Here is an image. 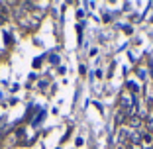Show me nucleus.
Listing matches in <instances>:
<instances>
[{
	"instance_id": "nucleus-1",
	"label": "nucleus",
	"mask_w": 153,
	"mask_h": 149,
	"mask_svg": "<svg viewBox=\"0 0 153 149\" xmlns=\"http://www.w3.org/2000/svg\"><path fill=\"white\" fill-rule=\"evenodd\" d=\"M131 102H134V100H131V96H122V108H124V112H130L131 110Z\"/></svg>"
},
{
	"instance_id": "nucleus-3",
	"label": "nucleus",
	"mask_w": 153,
	"mask_h": 149,
	"mask_svg": "<svg viewBox=\"0 0 153 149\" xmlns=\"http://www.w3.org/2000/svg\"><path fill=\"white\" fill-rule=\"evenodd\" d=\"M147 120H149V122H147V124H149V128H151V130H153V116H149Z\"/></svg>"
},
{
	"instance_id": "nucleus-2",
	"label": "nucleus",
	"mask_w": 153,
	"mask_h": 149,
	"mask_svg": "<svg viewBox=\"0 0 153 149\" xmlns=\"http://www.w3.org/2000/svg\"><path fill=\"white\" fill-rule=\"evenodd\" d=\"M128 86H130V88H131V90H134V92H135V90H137V86H135V85H134V82H128Z\"/></svg>"
}]
</instances>
